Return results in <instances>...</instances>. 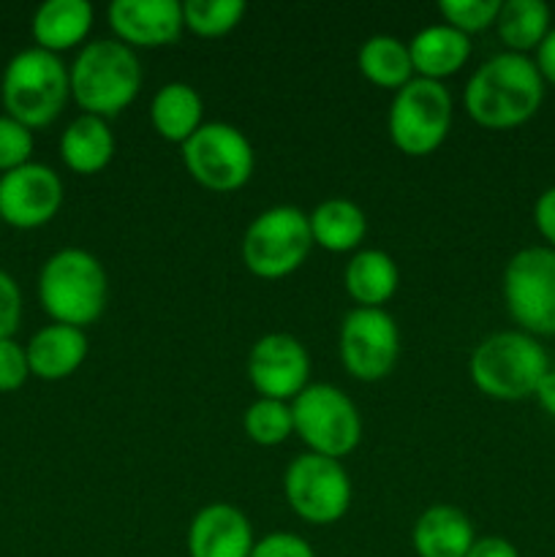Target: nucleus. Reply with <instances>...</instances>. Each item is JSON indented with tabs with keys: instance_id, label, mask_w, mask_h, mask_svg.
Masks as SVG:
<instances>
[{
	"instance_id": "1",
	"label": "nucleus",
	"mask_w": 555,
	"mask_h": 557,
	"mask_svg": "<svg viewBox=\"0 0 555 557\" xmlns=\"http://www.w3.org/2000/svg\"><path fill=\"white\" fill-rule=\"evenodd\" d=\"M544 79L528 54L501 52L484 60L462 90V109L488 131L526 125L542 109Z\"/></svg>"
},
{
	"instance_id": "2",
	"label": "nucleus",
	"mask_w": 555,
	"mask_h": 557,
	"mask_svg": "<svg viewBox=\"0 0 555 557\" xmlns=\"http://www.w3.org/2000/svg\"><path fill=\"white\" fill-rule=\"evenodd\" d=\"M38 299L54 324L85 330L96 324L107 310V270L90 250H58L44 261L38 272Z\"/></svg>"
},
{
	"instance_id": "3",
	"label": "nucleus",
	"mask_w": 555,
	"mask_h": 557,
	"mask_svg": "<svg viewBox=\"0 0 555 557\" xmlns=\"http://www.w3.org/2000/svg\"><path fill=\"white\" fill-rule=\"evenodd\" d=\"M71 98L85 114L112 120L136 101L141 90V63L118 38H98L82 47L69 69Z\"/></svg>"
},
{
	"instance_id": "4",
	"label": "nucleus",
	"mask_w": 555,
	"mask_h": 557,
	"mask_svg": "<svg viewBox=\"0 0 555 557\" xmlns=\"http://www.w3.org/2000/svg\"><path fill=\"white\" fill-rule=\"evenodd\" d=\"M550 370L547 351L539 337L520 330L493 332L473 348L468 375L484 397L517 403L533 397L539 381Z\"/></svg>"
},
{
	"instance_id": "5",
	"label": "nucleus",
	"mask_w": 555,
	"mask_h": 557,
	"mask_svg": "<svg viewBox=\"0 0 555 557\" xmlns=\"http://www.w3.org/2000/svg\"><path fill=\"white\" fill-rule=\"evenodd\" d=\"M3 107L25 128H47L71 98L69 69L47 49H22L3 71Z\"/></svg>"
},
{
	"instance_id": "6",
	"label": "nucleus",
	"mask_w": 555,
	"mask_h": 557,
	"mask_svg": "<svg viewBox=\"0 0 555 557\" xmlns=\"http://www.w3.org/2000/svg\"><path fill=\"white\" fill-rule=\"evenodd\" d=\"M313 248L308 212L278 205L259 212L243 234V264L261 281H281L297 272Z\"/></svg>"
},
{
	"instance_id": "7",
	"label": "nucleus",
	"mask_w": 555,
	"mask_h": 557,
	"mask_svg": "<svg viewBox=\"0 0 555 557\" xmlns=\"http://www.w3.org/2000/svg\"><path fill=\"white\" fill-rule=\"evenodd\" d=\"M452 96L444 82L419 79L414 76L406 87L392 98L386 114L390 139L403 156L428 158L439 150L452 131Z\"/></svg>"
},
{
	"instance_id": "8",
	"label": "nucleus",
	"mask_w": 555,
	"mask_h": 557,
	"mask_svg": "<svg viewBox=\"0 0 555 557\" xmlns=\"http://www.w3.org/2000/svg\"><path fill=\"white\" fill-rule=\"evenodd\" d=\"M294 433L313 455L343 460L362 441V417L346 392L332 384H308L292 400Z\"/></svg>"
},
{
	"instance_id": "9",
	"label": "nucleus",
	"mask_w": 555,
	"mask_h": 557,
	"mask_svg": "<svg viewBox=\"0 0 555 557\" xmlns=\"http://www.w3.org/2000/svg\"><path fill=\"white\" fill-rule=\"evenodd\" d=\"M185 169L201 188L234 194L254 177L256 150L248 136L232 123H205L183 147Z\"/></svg>"
},
{
	"instance_id": "10",
	"label": "nucleus",
	"mask_w": 555,
	"mask_h": 557,
	"mask_svg": "<svg viewBox=\"0 0 555 557\" xmlns=\"http://www.w3.org/2000/svg\"><path fill=\"white\" fill-rule=\"evenodd\" d=\"M504 302L511 321L533 337H555V250L522 248L506 261Z\"/></svg>"
},
{
	"instance_id": "11",
	"label": "nucleus",
	"mask_w": 555,
	"mask_h": 557,
	"mask_svg": "<svg viewBox=\"0 0 555 557\" xmlns=\"http://www.w3.org/2000/svg\"><path fill=\"white\" fill-rule=\"evenodd\" d=\"M283 495L294 515L308 525H335L351 506V479L341 460L305 451L288 462Z\"/></svg>"
},
{
	"instance_id": "12",
	"label": "nucleus",
	"mask_w": 555,
	"mask_h": 557,
	"mask_svg": "<svg viewBox=\"0 0 555 557\" xmlns=\"http://www.w3.org/2000/svg\"><path fill=\"white\" fill-rule=\"evenodd\" d=\"M341 362L351 379L373 384L395 370L400 357V330L384 308H354L337 337Z\"/></svg>"
},
{
	"instance_id": "13",
	"label": "nucleus",
	"mask_w": 555,
	"mask_h": 557,
	"mask_svg": "<svg viewBox=\"0 0 555 557\" xmlns=\"http://www.w3.org/2000/svg\"><path fill=\"white\" fill-rule=\"evenodd\" d=\"M245 373L259 397L288 403L310 384L308 348L288 332H270L250 346Z\"/></svg>"
},
{
	"instance_id": "14",
	"label": "nucleus",
	"mask_w": 555,
	"mask_h": 557,
	"mask_svg": "<svg viewBox=\"0 0 555 557\" xmlns=\"http://www.w3.org/2000/svg\"><path fill=\"white\" fill-rule=\"evenodd\" d=\"M63 207V180L47 163H25L0 177V221L14 228H41Z\"/></svg>"
},
{
	"instance_id": "15",
	"label": "nucleus",
	"mask_w": 555,
	"mask_h": 557,
	"mask_svg": "<svg viewBox=\"0 0 555 557\" xmlns=\"http://www.w3.org/2000/svg\"><path fill=\"white\" fill-rule=\"evenodd\" d=\"M118 41L136 49H158L177 41L185 30L177 0H114L107 11Z\"/></svg>"
},
{
	"instance_id": "16",
	"label": "nucleus",
	"mask_w": 555,
	"mask_h": 557,
	"mask_svg": "<svg viewBox=\"0 0 555 557\" xmlns=\"http://www.w3.org/2000/svg\"><path fill=\"white\" fill-rule=\"evenodd\" d=\"M254 544V525L232 504H210L190 520V557H250Z\"/></svg>"
},
{
	"instance_id": "17",
	"label": "nucleus",
	"mask_w": 555,
	"mask_h": 557,
	"mask_svg": "<svg viewBox=\"0 0 555 557\" xmlns=\"http://www.w3.org/2000/svg\"><path fill=\"white\" fill-rule=\"evenodd\" d=\"M87 348H90V343H87L85 330L65 324L44 326L30 337L25 348L30 375L41 381L69 379L85 364Z\"/></svg>"
},
{
	"instance_id": "18",
	"label": "nucleus",
	"mask_w": 555,
	"mask_h": 557,
	"mask_svg": "<svg viewBox=\"0 0 555 557\" xmlns=\"http://www.w3.org/2000/svg\"><path fill=\"white\" fill-rule=\"evenodd\" d=\"M473 542V522L457 506H430L414 522L411 544L417 557H466Z\"/></svg>"
},
{
	"instance_id": "19",
	"label": "nucleus",
	"mask_w": 555,
	"mask_h": 557,
	"mask_svg": "<svg viewBox=\"0 0 555 557\" xmlns=\"http://www.w3.org/2000/svg\"><path fill=\"white\" fill-rule=\"evenodd\" d=\"M414 74L419 79L444 82L471 58V38L449 25H428L408 41Z\"/></svg>"
},
{
	"instance_id": "20",
	"label": "nucleus",
	"mask_w": 555,
	"mask_h": 557,
	"mask_svg": "<svg viewBox=\"0 0 555 557\" xmlns=\"http://www.w3.org/2000/svg\"><path fill=\"white\" fill-rule=\"evenodd\" d=\"M92 20L96 11L87 0H47L33 14V41L52 54L69 52L85 41Z\"/></svg>"
},
{
	"instance_id": "21",
	"label": "nucleus",
	"mask_w": 555,
	"mask_h": 557,
	"mask_svg": "<svg viewBox=\"0 0 555 557\" xmlns=\"http://www.w3.org/2000/svg\"><path fill=\"white\" fill-rule=\"evenodd\" d=\"M150 123L163 141L183 147L205 125V101L188 82H166L150 101Z\"/></svg>"
},
{
	"instance_id": "22",
	"label": "nucleus",
	"mask_w": 555,
	"mask_h": 557,
	"mask_svg": "<svg viewBox=\"0 0 555 557\" xmlns=\"http://www.w3.org/2000/svg\"><path fill=\"white\" fill-rule=\"evenodd\" d=\"M114 134L109 123L96 114H85L71 120L69 128L60 136V158L74 174L103 172L114 158Z\"/></svg>"
},
{
	"instance_id": "23",
	"label": "nucleus",
	"mask_w": 555,
	"mask_h": 557,
	"mask_svg": "<svg viewBox=\"0 0 555 557\" xmlns=\"http://www.w3.org/2000/svg\"><path fill=\"white\" fill-rule=\"evenodd\" d=\"M343 286L357 308H381L395 297L400 286V270L390 253L379 248H365L348 259L343 270Z\"/></svg>"
},
{
	"instance_id": "24",
	"label": "nucleus",
	"mask_w": 555,
	"mask_h": 557,
	"mask_svg": "<svg viewBox=\"0 0 555 557\" xmlns=\"http://www.w3.org/2000/svg\"><path fill=\"white\" fill-rule=\"evenodd\" d=\"M310 237L313 245L330 250V253H351L362 245L368 234V215L362 207L343 196L321 201L308 215Z\"/></svg>"
},
{
	"instance_id": "25",
	"label": "nucleus",
	"mask_w": 555,
	"mask_h": 557,
	"mask_svg": "<svg viewBox=\"0 0 555 557\" xmlns=\"http://www.w3.org/2000/svg\"><path fill=\"white\" fill-rule=\"evenodd\" d=\"M357 69L370 85L384 90H400L414 79L408 44L395 36H370L357 52Z\"/></svg>"
},
{
	"instance_id": "26",
	"label": "nucleus",
	"mask_w": 555,
	"mask_h": 557,
	"mask_svg": "<svg viewBox=\"0 0 555 557\" xmlns=\"http://www.w3.org/2000/svg\"><path fill=\"white\" fill-rule=\"evenodd\" d=\"M550 5L542 0H506L501 3L498 20H495V30L504 41L506 52L528 54L536 52L539 44L547 38L550 33Z\"/></svg>"
},
{
	"instance_id": "27",
	"label": "nucleus",
	"mask_w": 555,
	"mask_h": 557,
	"mask_svg": "<svg viewBox=\"0 0 555 557\" xmlns=\"http://www.w3.org/2000/svg\"><path fill=\"white\" fill-rule=\"evenodd\" d=\"M243 430L256 446H264V449L286 444L288 435H294L292 406L283 400L259 397L245 408Z\"/></svg>"
},
{
	"instance_id": "28",
	"label": "nucleus",
	"mask_w": 555,
	"mask_h": 557,
	"mask_svg": "<svg viewBox=\"0 0 555 557\" xmlns=\"http://www.w3.org/2000/svg\"><path fill=\"white\" fill-rule=\"evenodd\" d=\"M248 5L243 0H185L183 22L185 30L199 38L229 36L243 22Z\"/></svg>"
},
{
	"instance_id": "29",
	"label": "nucleus",
	"mask_w": 555,
	"mask_h": 557,
	"mask_svg": "<svg viewBox=\"0 0 555 557\" xmlns=\"http://www.w3.org/2000/svg\"><path fill=\"white\" fill-rule=\"evenodd\" d=\"M439 11L444 16V25L455 27L471 38V33L495 27L501 0H441Z\"/></svg>"
},
{
	"instance_id": "30",
	"label": "nucleus",
	"mask_w": 555,
	"mask_h": 557,
	"mask_svg": "<svg viewBox=\"0 0 555 557\" xmlns=\"http://www.w3.org/2000/svg\"><path fill=\"white\" fill-rule=\"evenodd\" d=\"M33 156V131L16 123L9 114H0V172H11L25 163H30Z\"/></svg>"
},
{
	"instance_id": "31",
	"label": "nucleus",
	"mask_w": 555,
	"mask_h": 557,
	"mask_svg": "<svg viewBox=\"0 0 555 557\" xmlns=\"http://www.w3.org/2000/svg\"><path fill=\"white\" fill-rule=\"evenodd\" d=\"M30 375V364H27L25 346L9 337L0 341V392H16Z\"/></svg>"
},
{
	"instance_id": "32",
	"label": "nucleus",
	"mask_w": 555,
	"mask_h": 557,
	"mask_svg": "<svg viewBox=\"0 0 555 557\" xmlns=\"http://www.w3.org/2000/svg\"><path fill=\"white\" fill-rule=\"evenodd\" d=\"M250 557H316V553L303 536H297V533L278 531L261 536L259 542L254 544Z\"/></svg>"
},
{
	"instance_id": "33",
	"label": "nucleus",
	"mask_w": 555,
	"mask_h": 557,
	"mask_svg": "<svg viewBox=\"0 0 555 557\" xmlns=\"http://www.w3.org/2000/svg\"><path fill=\"white\" fill-rule=\"evenodd\" d=\"M22 321V294L14 277L0 270V341L14 337Z\"/></svg>"
},
{
	"instance_id": "34",
	"label": "nucleus",
	"mask_w": 555,
	"mask_h": 557,
	"mask_svg": "<svg viewBox=\"0 0 555 557\" xmlns=\"http://www.w3.org/2000/svg\"><path fill=\"white\" fill-rule=\"evenodd\" d=\"M533 226L542 234L547 248L555 250V185L542 190V196H539L536 205H533Z\"/></svg>"
},
{
	"instance_id": "35",
	"label": "nucleus",
	"mask_w": 555,
	"mask_h": 557,
	"mask_svg": "<svg viewBox=\"0 0 555 557\" xmlns=\"http://www.w3.org/2000/svg\"><path fill=\"white\" fill-rule=\"evenodd\" d=\"M466 557H520L515 544L504 536H482L471 544Z\"/></svg>"
},
{
	"instance_id": "36",
	"label": "nucleus",
	"mask_w": 555,
	"mask_h": 557,
	"mask_svg": "<svg viewBox=\"0 0 555 557\" xmlns=\"http://www.w3.org/2000/svg\"><path fill=\"white\" fill-rule=\"evenodd\" d=\"M533 63H536V69H539V74H542L544 85L555 87V27H550L547 38L539 44Z\"/></svg>"
},
{
	"instance_id": "37",
	"label": "nucleus",
	"mask_w": 555,
	"mask_h": 557,
	"mask_svg": "<svg viewBox=\"0 0 555 557\" xmlns=\"http://www.w3.org/2000/svg\"><path fill=\"white\" fill-rule=\"evenodd\" d=\"M533 397H536V403L542 406V411L555 419V368H550L547 373H544V379L539 381Z\"/></svg>"
}]
</instances>
